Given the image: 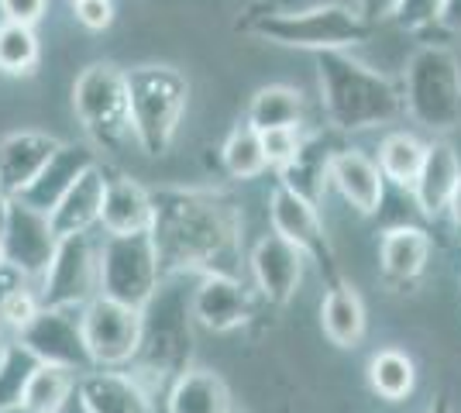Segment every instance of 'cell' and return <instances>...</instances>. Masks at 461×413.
I'll list each match as a JSON object with an SVG mask.
<instances>
[{"label": "cell", "instance_id": "cell-1", "mask_svg": "<svg viewBox=\"0 0 461 413\" xmlns=\"http://www.w3.org/2000/svg\"><path fill=\"white\" fill-rule=\"evenodd\" d=\"M152 241L162 275L230 273L241 258V207L221 190H152Z\"/></svg>", "mask_w": 461, "mask_h": 413}, {"label": "cell", "instance_id": "cell-2", "mask_svg": "<svg viewBox=\"0 0 461 413\" xmlns=\"http://www.w3.org/2000/svg\"><path fill=\"white\" fill-rule=\"evenodd\" d=\"M317 83L327 124L341 135L385 128L406 114L403 86L366 62L351 59L348 49L317 52Z\"/></svg>", "mask_w": 461, "mask_h": 413}, {"label": "cell", "instance_id": "cell-3", "mask_svg": "<svg viewBox=\"0 0 461 413\" xmlns=\"http://www.w3.org/2000/svg\"><path fill=\"white\" fill-rule=\"evenodd\" d=\"M241 31L258 35V39L283 45V49H303V52H334V49H351L358 41L372 35L368 24L355 4L334 0V4H317L307 11H279V7H266L258 14H249L238 21Z\"/></svg>", "mask_w": 461, "mask_h": 413}, {"label": "cell", "instance_id": "cell-4", "mask_svg": "<svg viewBox=\"0 0 461 413\" xmlns=\"http://www.w3.org/2000/svg\"><path fill=\"white\" fill-rule=\"evenodd\" d=\"M73 111L96 152L121 156L135 141L131 97H128V73L114 62H90L73 83Z\"/></svg>", "mask_w": 461, "mask_h": 413}, {"label": "cell", "instance_id": "cell-5", "mask_svg": "<svg viewBox=\"0 0 461 413\" xmlns=\"http://www.w3.org/2000/svg\"><path fill=\"white\" fill-rule=\"evenodd\" d=\"M406 114L430 135L461 128V59L447 45H420L403 69Z\"/></svg>", "mask_w": 461, "mask_h": 413}, {"label": "cell", "instance_id": "cell-6", "mask_svg": "<svg viewBox=\"0 0 461 413\" xmlns=\"http://www.w3.org/2000/svg\"><path fill=\"white\" fill-rule=\"evenodd\" d=\"M128 97H131L138 148L149 158L166 156L186 114V100H190L186 76L176 66H162V62L135 66L128 73Z\"/></svg>", "mask_w": 461, "mask_h": 413}, {"label": "cell", "instance_id": "cell-7", "mask_svg": "<svg viewBox=\"0 0 461 413\" xmlns=\"http://www.w3.org/2000/svg\"><path fill=\"white\" fill-rule=\"evenodd\" d=\"M193 355V310L179 286H158V293L141 307V348L135 369L141 379L173 382L190 369Z\"/></svg>", "mask_w": 461, "mask_h": 413}, {"label": "cell", "instance_id": "cell-8", "mask_svg": "<svg viewBox=\"0 0 461 413\" xmlns=\"http://www.w3.org/2000/svg\"><path fill=\"white\" fill-rule=\"evenodd\" d=\"M166 275L158 269L152 231L141 235H107L100 245V293L128 307H145Z\"/></svg>", "mask_w": 461, "mask_h": 413}, {"label": "cell", "instance_id": "cell-9", "mask_svg": "<svg viewBox=\"0 0 461 413\" xmlns=\"http://www.w3.org/2000/svg\"><path fill=\"white\" fill-rule=\"evenodd\" d=\"M100 293V245L86 235L59 238V248L39 279L41 307L83 310Z\"/></svg>", "mask_w": 461, "mask_h": 413}, {"label": "cell", "instance_id": "cell-10", "mask_svg": "<svg viewBox=\"0 0 461 413\" xmlns=\"http://www.w3.org/2000/svg\"><path fill=\"white\" fill-rule=\"evenodd\" d=\"M83 337L94 369H131L141 348V310L96 293L83 310Z\"/></svg>", "mask_w": 461, "mask_h": 413}, {"label": "cell", "instance_id": "cell-11", "mask_svg": "<svg viewBox=\"0 0 461 413\" xmlns=\"http://www.w3.org/2000/svg\"><path fill=\"white\" fill-rule=\"evenodd\" d=\"M269 224L276 235H283L286 241H293L310 262H317V269L324 273L327 283H338L341 269H338V256H334V245L324 231V220L317 203L307 200L303 193L289 190L283 183H276L269 197Z\"/></svg>", "mask_w": 461, "mask_h": 413}, {"label": "cell", "instance_id": "cell-12", "mask_svg": "<svg viewBox=\"0 0 461 413\" xmlns=\"http://www.w3.org/2000/svg\"><path fill=\"white\" fill-rule=\"evenodd\" d=\"M18 345H24L45 365H62L69 373H90L94 358L83 337V320L79 310H62V307H41L39 314L32 317V324H24L18 335Z\"/></svg>", "mask_w": 461, "mask_h": 413}, {"label": "cell", "instance_id": "cell-13", "mask_svg": "<svg viewBox=\"0 0 461 413\" xmlns=\"http://www.w3.org/2000/svg\"><path fill=\"white\" fill-rule=\"evenodd\" d=\"M4 235V248H7V262L24 273L28 279H41L49 262L59 248V235L52 228L49 214H41L35 207H28L24 200H11L7 207V220L0 228Z\"/></svg>", "mask_w": 461, "mask_h": 413}, {"label": "cell", "instance_id": "cell-14", "mask_svg": "<svg viewBox=\"0 0 461 413\" xmlns=\"http://www.w3.org/2000/svg\"><path fill=\"white\" fill-rule=\"evenodd\" d=\"M251 279H255V290L258 296L269 303V307H286L289 300L296 296L300 283H303V265L307 256L286 241L283 235H266L255 241L249 256Z\"/></svg>", "mask_w": 461, "mask_h": 413}, {"label": "cell", "instance_id": "cell-15", "mask_svg": "<svg viewBox=\"0 0 461 413\" xmlns=\"http://www.w3.org/2000/svg\"><path fill=\"white\" fill-rule=\"evenodd\" d=\"M193 320L211 335H230L251 320V293L230 273L200 275L190 300Z\"/></svg>", "mask_w": 461, "mask_h": 413}, {"label": "cell", "instance_id": "cell-16", "mask_svg": "<svg viewBox=\"0 0 461 413\" xmlns=\"http://www.w3.org/2000/svg\"><path fill=\"white\" fill-rule=\"evenodd\" d=\"M77 400L90 413H155L145 379L131 369H90L77 379Z\"/></svg>", "mask_w": 461, "mask_h": 413}, {"label": "cell", "instance_id": "cell-17", "mask_svg": "<svg viewBox=\"0 0 461 413\" xmlns=\"http://www.w3.org/2000/svg\"><path fill=\"white\" fill-rule=\"evenodd\" d=\"M330 186L341 193L355 214H379L385 197V176L375 158H368L358 148H334L330 156Z\"/></svg>", "mask_w": 461, "mask_h": 413}, {"label": "cell", "instance_id": "cell-18", "mask_svg": "<svg viewBox=\"0 0 461 413\" xmlns=\"http://www.w3.org/2000/svg\"><path fill=\"white\" fill-rule=\"evenodd\" d=\"M59 145L62 141L45 131H14L0 138V190L11 200L21 197L59 152Z\"/></svg>", "mask_w": 461, "mask_h": 413}, {"label": "cell", "instance_id": "cell-19", "mask_svg": "<svg viewBox=\"0 0 461 413\" xmlns=\"http://www.w3.org/2000/svg\"><path fill=\"white\" fill-rule=\"evenodd\" d=\"M461 179V158L455 152L451 141L444 138H434L427 141V156H423V166L410 193H413V203L427 220H438L441 214H447V203H451V193Z\"/></svg>", "mask_w": 461, "mask_h": 413}, {"label": "cell", "instance_id": "cell-20", "mask_svg": "<svg viewBox=\"0 0 461 413\" xmlns=\"http://www.w3.org/2000/svg\"><path fill=\"white\" fill-rule=\"evenodd\" d=\"M94 166H100V152H96L94 145H69V141H62L56 156L45 162V169L18 200H24L28 207H35L41 214H52L59 200L69 193V186L86 169H94Z\"/></svg>", "mask_w": 461, "mask_h": 413}, {"label": "cell", "instance_id": "cell-21", "mask_svg": "<svg viewBox=\"0 0 461 413\" xmlns=\"http://www.w3.org/2000/svg\"><path fill=\"white\" fill-rule=\"evenodd\" d=\"M430 235L413 224H400L389 228L379 241V269H383V283L393 290H406L413 286L430 262Z\"/></svg>", "mask_w": 461, "mask_h": 413}, {"label": "cell", "instance_id": "cell-22", "mask_svg": "<svg viewBox=\"0 0 461 413\" xmlns=\"http://www.w3.org/2000/svg\"><path fill=\"white\" fill-rule=\"evenodd\" d=\"M152 190H145L131 176L107 179L104 211H100V228L107 235H141V231H152Z\"/></svg>", "mask_w": 461, "mask_h": 413}, {"label": "cell", "instance_id": "cell-23", "mask_svg": "<svg viewBox=\"0 0 461 413\" xmlns=\"http://www.w3.org/2000/svg\"><path fill=\"white\" fill-rule=\"evenodd\" d=\"M104 193H107V176L104 169L94 166L69 186V193L59 200L56 211L49 214L52 228L59 238L69 235H86L100 224V211H104Z\"/></svg>", "mask_w": 461, "mask_h": 413}, {"label": "cell", "instance_id": "cell-24", "mask_svg": "<svg viewBox=\"0 0 461 413\" xmlns=\"http://www.w3.org/2000/svg\"><path fill=\"white\" fill-rule=\"evenodd\" d=\"M166 413H234L228 382L211 369H183L166 386Z\"/></svg>", "mask_w": 461, "mask_h": 413}, {"label": "cell", "instance_id": "cell-25", "mask_svg": "<svg viewBox=\"0 0 461 413\" xmlns=\"http://www.w3.org/2000/svg\"><path fill=\"white\" fill-rule=\"evenodd\" d=\"M321 328H324L327 341L338 345V348H358L362 345L368 314L362 296L351 283H345V279L327 283L324 303H321Z\"/></svg>", "mask_w": 461, "mask_h": 413}, {"label": "cell", "instance_id": "cell-26", "mask_svg": "<svg viewBox=\"0 0 461 413\" xmlns=\"http://www.w3.org/2000/svg\"><path fill=\"white\" fill-rule=\"evenodd\" d=\"M245 121H249L255 131L300 128L303 124V97H300V90H293L286 83H269V86L255 90Z\"/></svg>", "mask_w": 461, "mask_h": 413}, {"label": "cell", "instance_id": "cell-27", "mask_svg": "<svg viewBox=\"0 0 461 413\" xmlns=\"http://www.w3.org/2000/svg\"><path fill=\"white\" fill-rule=\"evenodd\" d=\"M77 373L62 369V365H45L39 362L35 373L24 386L21 407L28 413H62L69 407V400L77 396Z\"/></svg>", "mask_w": 461, "mask_h": 413}, {"label": "cell", "instance_id": "cell-28", "mask_svg": "<svg viewBox=\"0 0 461 413\" xmlns=\"http://www.w3.org/2000/svg\"><path fill=\"white\" fill-rule=\"evenodd\" d=\"M368 386L385 403H403L417 386V365L400 348H383L368 358Z\"/></svg>", "mask_w": 461, "mask_h": 413}, {"label": "cell", "instance_id": "cell-29", "mask_svg": "<svg viewBox=\"0 0 461 413\" xmlns=\"http://www.w3.org/2000/svg\"><path fill=\"white\" fill-rule=\"evenodd\" d=\"M330 156L334 152L321 148V138H310V141H303V152L296 156V162L279 169V183L303 193L313 203H321L324 190L330 186Z\"/></svg>", "mask_w": 461, "mask_h": 413}, {"label": "cell", "instance_id": "cell-30", "mask_svg": "<svg viewBox=\"0 0 461 413\" xmlns=\"http://www.w3.org/2000/svg\"><path fill=\"white\" fill-rule=\"evenodd\" d=\"M423 156H427V141L413 135V131H389V135L379 141V169L389 183L410 190L413 179L420 173Z\"/></svg>", "mask_w": 461, "mask_h": 413}, {"label": "cell", "instance_id": "cell-31", "mask_svg": "<svg viewBox=\"0 0 461 413\" xmlns=\"http://www.w3.org/2000/svg\"><path fill=\"white\" fill-rule=\"evenodd\" d=\"M221 162L230 179H255L269 169V158L262 148V131H255L249 121L230 128V135L221 145Z\"/></svg>", "mask_w": 461, "mask_h": 413}, {"label": "cell", "instance_id": "cell-32", "mask_svg": "<svg viewBox=\"0 0 461 413\" xmlns=\"http://www.w3.org/2000/svg\"><path fill=\"white\" fill-rule=\"evenodd\" d=\"M41 62V41L32 24L0 21V73L4 76H32Z\"/></svg>", "mask_w": 461, "mask_h": 413}, {"label": "cell", "instance_id": "cell-33", "mask_svg": "<svg viewBox=\"0 0 461 413\" xmlns=\"http://www.w3.org/2000/svg\"><path fill=\"white\" fill-rule=\"evenodd\" d=\"M35 365H39V358L28 352L24 345L11 341V352H7L4 365H0V410L4 407H21L24 386H28V379L35 373Z\"/></svg>", "mask_w": 461, "mask_h": 413}, {"label": "cell", "instance_id": "cell-34", "mask_svg": "<svg viewBox=\"0 0 461 413\" xmlns=\"http://www.w3.org/2000/svg\"><path fill=\"white\" fill-rule=\"evenodd\" d=\"M303 131L300 128H269V131H262V148H266V158H269V166L279 173V169H286L289 162H296V156L303 152Z\"/></svg>", "mask_w": 461, "mask_h": 413}, {"label": "cell", "instance_id": "cell-35", "mask_svg": "<svg viewBox=\"0 0 461 413\" xmlns=\"http://www.w3.org/2000/svg\"><path fill=\"white\" fill-rule=\"evenodd\" d=\"M41 310V296L39 290H32V286H21L18 293L7 300V307H4V314H0V324L11 331V335H18L24 324H32V317Z\"/></svg>", "mask_w": 461, "mask_h": 413}, {"label": "cell", "instance_id": "cell-36", "mask_svg": "<svg viewBox=\"0 0 461 413\" xmlns=\"http://www.w3.org/2000/svg\"><path fill=\"white\" fill-rule=\"evenodd\" d=\"M441 4L444 0H400V7H396L393 21H396L400 28H406V31H423V28L438 24V18H441Z\"/></svg>", "mask_w": 461, "mask_h": 413}, {"label": "cell", "instance_id": "cell-37", "mask_svg": "<svg viewBox=\"0 0 461 413\" xmlns=\"http://www.w3.org/2000/svg\"><path fill=\"white\" fill-rule=\"evenodd\" d=\"M73 14L86 31H104L114 21V0H77Z\"/></svg>", "mask_w": 461, "mask_h": 413}, {"label": "cell", "instance_id": "cell-38", "mask_svg": "<svg viewBox=\"0 0 461 413\" xmlns=\"http://www.w3.org/2000/svg\"><path fill=\"white\" fill-rule=\"evenodd\" d=\"M49 11V0H0V14L4 21H18V24H39Z\"/></svg>", "mask_w": 461, "mask_h": 413}, {"label": "cell", "instance_id": "cell-39", "mask_svg": "<svg viewBox=\"0 0 461 413\" xmlns=\"http://www.w3.org/2000/svg\"><path fill=\"white\" fill-rule=\"evenodd\" d=\"M355 4V11L368 21V24H379V21H393L396 14V7H400V0H351Z\"/></svg>", "mask_w": 461, "mask_h": 413}, {"label": "cell", "instance_id": "cell-40", "mask_svg": "<svg viewBox=\"0 0 461 413\" xmlns=\"http://www.w3.org/2000/svg\"><path fill=\"white\" fill-rule=\"evenodd\" d=\"M32 279L24 273H18L11 262H0V314H4V307H7V300L18 293L21 286H28Z\"/></svg>", "mask_w": 461, "mask_h": 413}, {"label": "cell", "instance_id": "cell-41", "mask_svg": "<svg viewBox=\"0 0 461 413\" xmlns=\"http://www.w3.org/2000/svg\"><path fill=\"white\" fill-rule=\"evenodd\" d=\"M438 24L447 28V31H455V35H461V0H444Z\"/></svg>", "mask_w": 461, "mask_h": 413}, {"label": "cell", "instance_id": "cell-42", "mask_svg": "<svg viewBox=\"0 0 461 413\" xmlns=\"http://www.w3.org/2000/svg\"><path fill=\"white\" fill-rule=\"evenodd\" d=\"M447 217H451V224L461 231V179L458 186H455V193H451V203H447Z\"/></svg>", "mask_w": 461, "mask_h": 413}, {"label": "cell", "instance_id": "cell-43", "mask_svg": "<svg viewBox=\"0 0 461 413\" xmlns=\"http://www.w3.org/2000/svg\"><path fill=\"white\" fill-rule=\"evenodd\" d=\"M423 413H451V400H447V396H438Z\"/></svg>", "mask_w": 461, "mask_h": 413}, {"label": "cell", "instance_id": "cell-44", "mask_svg": "<svg viewBox=\"0 0 461 413\" xmlns=\"http://www.w3.org/2000/svg\"><path fill=\"white\" fill-rule=\"evenodd\" d=\"M7 352H11V337H7V328L0 324V365H4V358H7Z\"/></svg>", "mask_w": 461, "mask_h": 413}, {"label": "cell", "instance_id": "cell-45", "mask_svg": "<svg viewBox=\"0 0 461 413\" xmlns=\"http://www.w3.org/2000/svg\"><path fill=\"white\" fill-rule=\"evenodd\" d=\"M7 207H11V197L0 190V228H4V220H7Z\"/></svg>", "mask_w": 461, "mask_h": 413}, {"label": "cell", "instance_id": "cell-46", "mask_svg": "<svg viewBox=\"0 0 461 413\" xmlns=\"http://www.w3.org/2000/svg\"><path fill=\"white\" fill-rule=\"evenodd\" d=\"M62 413H90V410H86V407L79 403L77 396H73V400H69V407H66V410H62Z\"/></svg>", "mask_w": 461, "mask_h": 413}, {"label": "cell", "instance_id": "cell-47", "mask_svg": "<svg viewBox=\"0 0 461 413\" xmlns=\"http://www.w3.org/2000/svg\"><path fill=\"white\" fill-rule=\"evenodd\" d=\"M0 413H28V410H24V407H4Z\"/></svg>", "mask_w": 461, "mask_h": 413}, {"label": "cell", "instance_id": "cell-48", "mask_svg": "<svg viewBox=\"0 0 461 413\" xmlns=\"http://www.w3.org/2000/svg\"><path fill=\"white\" fill-rule=\"evenodd\" d=\"M0 262H7V248H4V235H0Z\"/></svg>", "mask_w": 461, "mask_h": 413}, {"label": "cell", "instance_id": "cell-49", "mask_svg": "<svg viewBox=\"0 0 461 413\" xmlns=\"http://www.w3.org/2000/svg\"><path fill=\"white\" fill-rule=\"evenodd\" d=\"M69 4H77V0H69Z\"/></svg>", "mask_w": 461, "mask_h": 413}, {"label": "cell", "instance_id": "cell-50", "mask_svg": "<svg viewBox=\"0 0 461 413\" xmlns=\"http://www.w3.org/2000/svg\"><path fill=\"white\" fill-rule=\"evenodd\" d=\"M241 413H249V410H241Z\"/></svg>", "mask_w": 461, "mask_h": 413}]
</instances>
